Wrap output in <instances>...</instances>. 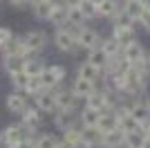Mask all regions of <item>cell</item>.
I'll return each instance as SVG.
<instances>
[{
	"label": "cell",
	"instance_id": "cell-23",
	"mask_svg": "<svg viewBox=\"0 0 150 148\" xmlns=\"http://www.w3.org/2000/svg\"><path fill=\"white\" fill-rule=\"evenodd\" d=\"M88 63H92V65H96V68H105V63H108V54L103 52V47H92L88 49Z\"/></svg>",
	"mask_w": 150,
	"mask_h": 148
},
{
	"label": "cell",
	"instance_id": "cell-20",
	"mask_svg": "<svg viewBox=\"0 0 150 148\" xmlns=\"http://www.w3.org/2000/svg\"><path fill=\"white\" fill-rule=\"evenodd\" d=\"M45 70V61L38 58V54H29L25 58V74L27 76H38Z\"/></svg>",
	"mask_w": 150,
	"mask_h": 148
},
{
	"label": "cell",
	"instance_id": "cell-25",
	"mask_svg": "<svg viewBox=\"0 0 150 148\" xmlns=\"http://www.w3.org/2000/svg\"><path fill=\"white\" fill-rule=\"evenodd\" d=\"M144 5L146 2H139V0H125V7H121L132 20H139L141 14H144Z\"/></svg>",
	"mask_w": 150,
	"mask_h": 148
},
{
	"label": "cell",
	"instance_id": "cell-38",
	"mask_svg": "<svg viewBox=\"0 0 150 148\" xmlns=\"http://www.w3.org/2000/svg\"><path fill=\"white\" fill-rule=\"evenodd\" d=\"M13 7H18V9H23V7H27L29 5V0H9Z\"/></svg>",
	"mask_w": 150,
	"mask_h": 148
},
{
	"label": "cell",
	"instance_id": "cell-6",
	"mask_svg": "<svg viewBox=\"0 0 150 148\" xmlns=\"http://www.w3.org/2000/svg\"><path fill=\"white\" fill-rule=\"evenodd\" d=\"M34 105H36L43 115H52V112L56 110V97H54L52 90H43V92H38L36 97H34Z\"/></svg>",
	"mask_w": 150,
	"mask_h": 148
},
{
	"label": "cell",
	"instance_id": "cell-16",
	"mask_svg": "<svg viewBox=\"0 0 150 148\" xmlns=\"http://www.w3.org/2000/svg\"><path fill=\"white\" fill-rule=\"evenodd\" d=\"M123 142H125V132L121 128H114V130H110V132H103V139H101L103 146H110V148L123 146Z\"/></svg>",
	"mask_w": 150,
	"mask_h": 148
},
{
	"label": "cell",
	"instance_id": "cell-42",
	"mask_svg": "<svg viewBox=\"0 0 150 148\" xmlns=\"http://www.w3.org/2000/svg\"><path fill=\"white\" fill-rule=\"evenodd\" d=\"M31 2H38V0H29V5H31Z\"/></svg>",
	"mask_w": 150,
	"mask_h": 148
},
{
	"label": "cell",
	"instance_id": "cell-13",
	"mask_svg": "<svg viewBox=\"0 0 150 148\" xmlns=\"http://www.w3.org/2000/svg\"><path fill=\"white\" fill-rule=\"evenodd\" d=\"M69 90H72V94H74L76 99H85V97H90V94L96 90V83H92V81H88V79H83V76H76Z\"/></svg>",
	"mask_w": 150,
	"mask_h": 148
},
{
	"label": "cell",
	"instance_id": "cell-44",
	"mask_svg": "<svg viewBox=\"0 0 150 148\" xmlns=\"http://www.w3.org/2000/svg\"><path fill=\"white\" fill-rule=\"evenodd\" d=\"M148 108H150V101H148Z\"/></svg>",
	"mask_w": 150,
	"mask_h": 148
},
{
	"label": "cell",
	"instance_id": "cell-14",
	"mask_svg": "<svg viewBox=\"0 0 150 148\" xmlns=\"http://www.w3.org/2000/svg\"><path fill=\"white\" fill-rule=\"evenodd\" d=\"M2 70H5L9 76L16 72H25V56L11 54V56H2Z\"/></svg>",
	"mask_w": 150,
	"mask_h": 148
},
{
	"label": "cell",
	"instance_id": "cell-5",
	"mask_svg": "<svg viewBox=\"0 0 150 148\" xmlns=\"http://www.w3.org/2000/svg\"><path fill=\"white\" fill-rule=\"evenodd\" d=\"M5 105H7V110L11 112V115H20V112H23L27 105H29V97H27L25 92H18V90H13V92L7 94Z\"/></svg>",
	"mask_w": 150,
	"mask_h": 148
},
{
	"label": "cell",
	"instance_id": "cell-19",
	"mask_svg": "<svg viewBox=\"0 0 150 148\" xmlns=\"http://www.w3.org/2000/svg\"><path fill=\"white\" fill-rule=\"evenodd\" d=\"M112 36L117 38V43L123 47V45H128L130 41H134V31H132V25H114V31Z\"/></svg>",
	"mask_w": 150,
	"mask_h": 148
},
{
	"label": "cell",
	"instance_id": "cell-33",
	"mask_svg": "<svg viewBox=\"0 0 150 148\" xmlns=\"http://www.w3.org/2000/svg\"><path fill=\"white\" fill-rule=\"evenodd\" d=\"M101 47H103V52H105L108 56H114V54H119V52H121V45L117 43V38H114V36L101 41Z\"/></svg>",
	"mask_w": 150,
	"mask_h": 148
},
{
	"label": "cell",
	"instance_id": "cell-1",
	"mask_svg": "<svg viewBox=\"0 0 150 148\" xmlns=\"http://www.w3.org/2000/svg\"><path fill=\"white\" fill-rule=\"evenodd\" d=\"M0 144H2V148H18L20 144L25 142V139H29L31 135H34V130H29L27 126H23V123H11V126H7L5 130H0Z\"/></svg>",
	"mask_w": 150,
	"mask_h": 148
},
{
	"label": "cell",
	"instance_id": "cell-28",
	"mask_svg": "<svg viewBox=\"0 0 150 148\" xmlns=\"http://www.w3.org/2000/svg\"><path fill=\"white\" fill-rule=\"evenodd\" d=\"M144 142H146V135H141L139 130H132V132H125L123 146H128V148H144Z\"/></svg>",
	"mask_w": 150,
	"mask_h": 148
},
{
	"label": "cell",
	"instance_id": "cell-35",
	"mask_svg": "<svg viewBox=\"0 0 150 148\" xmlns=\"http://www.w3.org/2000/svg\"><path fill=\"white\" fill-rule=\"evenodd\" d=\"M79 9H81V14L85 16V20L96 16V5H92L90 0H81V2H79Z\"/></svg>",
	"mask_w": 150,
	"mask_h": 148
},
{
	"label": "cell",
	"instance_id": "cell-8",
	"mask_svg": "<svg viewBox=\"0 0 150 148\" xmlns=\"http://www.w3.org/2000/svg\"><path fill=\"white\" fill-rule=\"evenodd\" d=\"M101 139H103V132L96 126H83L81 128V146H85V148L101 146Z\"/></svg>",
	"mask_w": 150,
	"mask_h": 148
},
{
	"label": "cell",
	"instance_id": "cell-43",
	"mask_svg": "<svg viewBox=\"0 0 150 148\" xmlns=\"http://www.w3.org/2000/svg\"><path fill=\"white\" fill-rule=\"evenodd\" d=\"M139 2H148V0H139Z\"/></svg>",
	"mask_w": 150,
	"mask_h": 148
},
{
	"label": "cell",
	"instance_id": "cell-41",
	"mask_svg": "<svg viewBox=\"0 0 150 148\" xmlns=\"http://www.w3.org/2000/svg\"><path fill=\"white\" fill-rule=\"evenodd\" d=\"M90 2H92V5H101V2H103V0H90Z\"/></svg>",
	"mask_w": 150,
	"mask_h": 148
},
{
	"label": "cell",
	"instance_id": "cell-30",
	"mask_svg": "<svg viewBox=\"0 0 150 148\" xmlns=\"http://www.w3.org/2000/svg\"><path fill=\"white\" fill-rule=\"evenodd\" d=\"M67 25H72V27H83V25H85V16L81 14L79 7H69V11H67Z\"/></svg>",
	"mask_w": 150,
	"mask_h": 148
},
{
	"label": "cell",
	"instance_id": "cell-7",
	"mask_svg": "<svg viewBox=\"0 0 150 148\" xmlns=\"http://www.w3.org/2000/svg\"><path fill=\"white\" fill-rule=\"evenodd\" d=\"M76 119H79L76 110H54V128L63 132V130L76 126Z\"/></svg>",
	"mask_w": 150,
	"mask_h": 148
},
{
	"label": "cell",
	"instance_id": "cell-4",
	"mask_svg": "<svg viewBox=\"0 0 150 148\" xmlns=\"http://www.w3.org/2000/svg\"><path fill=\"white\" fill-rule=\"evenodd\" d=\"M76 45L81 49H92V47H99L101 45V36L96 29H90V27H85L83 25L81 29L76 31Z\"/></svg>",
	"mask_w": 150,
	"mask_h": 148
},
{
	"label": "cell",
	"instance_id": "cell-46",
	"mask_svg": "<svg viewBox=\"0 0 150 148\" xmlns=\"http://www.w3.org/2000/svg\"><path fill=\"white\" fill-rule=\"evenodd\" d=\"M0 137H2V135H0Z\"/></svg>",
	"mask_w": 150,
	"mask_h": 148
},
{
	"label": "cell",
	"instance_id": "cell-31",
	"mask_svg": "<svg viewBox=\"0 0 150 148\" xmlns=\"http://www.w3.org/2000/svg\"><path fill=\"white\" fill-rule=\"evenodd\" d=\"M61 139H63V142H67V144H72V146H81V130L76 128V126H72V128L63 130Z\"/></svg>",
	"mask_w": 150,
	"mask_h": 148
},
{
	"label": "cell",
	"instance_id": "cell-21",
	"mask_svg": "<svg viewBox=\"0 0 150 148\" xmlns=\"http://www.w3.org/2000/svg\"><path fill=\"white\" fill-rule=\"evenodd\" d=\"M79 76H83V79H88V81H92V83H96V81L103 76V70L85 61V63H81V68H79Z\"/></svg>",
	"mask_w": 150,
	"mask_h": 148
},
{
	"label": "cell",
	"instance_id": "cell-11",
	"mask_svg": "<svg viewBox=\"0 0 150 148\" xmlns=\"http://www.w3.org/2000/svg\"><path fill=\"white\" fill-rule=\"evenodd\" d=\"M121 54H123V58L130 63V65H134V63H141V61H144L146 52H144V47H141L137 41H130L128 45L121 47Z\"/></svg>",
	"mask_w": 150,
	"mask_h": 148
},
{
	"label": "cell",
	"instance_id": "cell-29",
	"mask_svg": "<svg viewBox=\"0 0 150 148\" xmlns=\"http://www.w3.org/2000/svg\"><path fill=\"white\" fill-rule=\"evenodd\" d=\"M43 81H40V74L38 76H29V81H27V88H25V94L27 97H36L38 92H43Z\"/></svg>",
	"mask_w": 150,
	"mask_h": 148
},
{
	"label": "cell",
	"instance_id": "cell-15",
	"mask_svg": "<svg viewBox=\"0 0 150 148\" xmlns=\"http://www.w3.org/2000/svg\"><path fill=\"white\" fill-rule=\"evenodd\" d=\"M96 128H99L101 132H110V130L119 128V117H117V112H114V110L101 112L99 121H96Z\"/></svg>",
	"mask_w": 150,
	"mask_h": 148
},
{
	"label": "cell",
	"instance_id": "cell-3",
	"mask_svg": "<svg viewBox=\"0 0 150 148\" xmlns=\"http://www.w3.org/2000/svg\"><path fill=\"white\" fill-rule=\"evenodd\" d=\"M23 43H25L29 54H40V52L50 45V36H47V31H43V29H31L23 36Z\"/></svg>",
	"mask_w": 150,
	"mask_h": 148
},
{
	"label": "cell",
	"instance_id": "cell-18",
	"mask_svg": "<svg viewBox=\"0 0 150 148\" xmlns=\"http://www.w3.org/2000/svg\"><path fill=\"white\" fill-rule=\"evenodd\" d=\"M54 2H56V0H38V2H31L34 16H36L38 20H50L52 9H54Z\"/></svg>",
	"mask_w": 150,
	"mask_h": 148
},
{
	"label": "cell",
	"instance_id": "cell-22",
	"mask_svg": "<svg viewBox=\"0 0 150 148\" xmlns=\"http://www.w3.org/2000/svg\"><path fill=\"white\" fill-rule=\"evenodd\" d=\"M61 137L54 135V132H43V135L34 137V148H56Z\"/></svg>",
	"mask_w": 150,
	"mask_h": 148
},
{
	"label": "cell",
	"instance_id": "cell-34",
	"mask_svg": "<svg viewBox=\"0 0 150 148\" xmlns=\"http://www.w3.org/2000/svg\"><path fill=\"white\" fill-rule=\"evenodd\" d=\"M45 68L52 72V76L61 83V81H65V76H67V70H65V65H58V63H52V65H45Z\"/></svg>",
	"mask_w": 150,
	"mask_h": 148
},
{
	"label": "cell",
	"instance_id": "cell-17",
	"mask_svg": "<svg viewBox=\"0 0 150 148\" xmlns=\"http://www.w3.org/2000/svg\"><path fill=\"white\" fill-rule=\"evenodd\" d=\"M67 11H69V7H65L63 2H54L50 23L54 25V27H63V25H67Z\"/></svg>",
	"mask_w": 150,
	"mask_h": 148
},
{
	"label": "cell",
	"instance_id": "cell-27",
	"mask_svg": "<svg viewBox=\"0 0 150 148\" xmlns=\"http://www.w3.org/2000/svg\"><path fill=\"white\" fill-rule=\"evenodd\" d=\"M99 117H101V112L94 110V108H88V105H85V108L81 110V115H79V119H81L83 126H96Z\"/></svg>",
	"mask_w": 150,
	"mask_h": 148
},
{
	"label": "cell",
	"instance_id": "cell-32",
	"mask_svg": "<svg viewBox=\"0 0 150 148\" xmlns=\"http://www.w3.org/2000/svg\"><path fill=\"white\" fill-rule=\"evenodd\" d=\"M9 79H11V88H13V90H18V92H25L27 81H29V76H27L25 72H16V74H11Z\"/></svg>",
	"mask_w": 150,
	"mask_h": 148
},
{
	"label": "cell",
	"instance_id": "cell-39",
	"mask_svg": "<svg viewBox=\"0 0 150 148\" xmlns=\"http://www.w3.org/2000/svg\"><path fill=\"white\" fill-rule=\"evenodd\" d=\"M63 5L65 7H79V2H81V0H61Z\"/></svg>",
	"mask_w": 150,
	"mask_h": 148
},
{
	"label": "cell",
	"instance_id": "cell-26",
	"mask_svg": "<svg viewBox=\"0 0 150 148\" xmlns=\"http://www.w3.org/2000/svg\"><path fill=\"white\" fill-rule=\"evenodd\" d=\"M128 112L132 115V119L134 121H146V119H150V108L148 105H144V103H134V105H130L128 108Z\"/></svg>",
	"mask_w": 150,
	"mask_h": 148
},
{
	"label": "cell",
	"instance_id": "cell-37",
	"mask_svg": "<svg viewBox=\"0 0 150 148\" xmlns=\"http://www.w3.org/2000/svg\"><path fill=\"white\" fill-rule=\"evenodd\" d=\"M13 36H16V34H13L9 27H0V45H5L7 41H11Z\"/></svg>",
	"mask_w": 150,
	"mask_h": 148
},
{
	"label": "cell",
	"instance_id": "cell-45",
	"mask_svg": "<svg viewBox=\"0 0 150 148\" xmlns=\"http://www.w3.org/2000/svg\"><path fill=\"white\" fill-rule=\"evenodd\" d=\"M0 2H2V0H0Z\"/></svg>",
	"mask_w": 150,
	"mask_h": 148
},
{
	"label": "cell",
	"instance_id": "cell-10",
	"mask_svg": "<svg viewBox=\"0 0 150 148\" xmlns=\"http://www.w3.org/2000/svg\"><path fill=\"white\" fill-rule=\"evenodd\" d=\"M0 54L2 56H11V54H18V56H29V52H27L25 43H23V36H13L11 41H7L5 45H0Z\"/></svg>",
	"mask_w": 150,
	"mask_h": 148
},
{
	"label": "cell",
	"instance_id": "cell-9",
	"mask_svg": "<svg viewBox=\"0 0 150 148\" xmlns=\"http://www.w3.org/2000/svg\"><path fill=\"white\" fill-rule=\"evenodd\" d=\"M40 115H43V112L38 110L36 105H27L25 110L20 112V123H23V126H27L29 130H34V132H36V128L40 126V121H43V117H40Z\"/></svg>",
	"mask_w": 150,
	"mask_h": 148
},
{
	"label": "cell",
	"instance_id": "cell-36",
	"mask_svg": "<svg viewBox=\"0 0 150 148\" xmlns=\"http://www.w3.org/2000/svg\"><path fill=\"white\" fill-rule=\"evenodd\" d=\"M112 18H114V25H132V23H134V20H132L130 16L123 11V9H119V11L114 14Z\"/></svg>",
	"mask_w": 150,
	"mask_h": 148
},
{
	"label": "cell",
	"instance_id": "cell-24",
	"mask_svg": "<svg viewBox=\"0 0 150 148\" xmlns=\"http://www.w3.org/2000/svg\"><path fill=\"white\" fill-rule=\"evenodd\" d=\"M121 7L117 5V0H103L101 5H96V16H103V18H112L114 14L119 11Z\"/></svg>",
	"mask_w": 150,
	"mask_h": 148
},
{
	"label": "cell",
	"instance_id": "cell-2",
	"mask_svg": "<svg viewBox=\"0 0 150 148\" xmlns=\"http://www.w3.org/2000/svg\"><path fill=\"white\" fill-rule=\"evenodd\" d=\"M81 27H72V25H63V27H56L54 31V45L56 49L65 52V54H74L79 45H76V31Z\"/></svg>",
	"mask_w": 150,
	"mask_h": 148
},
{
	"label": "cell",
	"instance_id": "cell-40",
	"mask_svg": "<svg viewBox=\"0 0 150 148\" xmlns=\"http://www.w3.org/2000/svg\"><path fill=\"white\" fill-rule=\"evenodd\" d=\"M56 148H79V146H72V144H67V142H63V139H61Z\"/></svg>",
	"mask_w": 150,
	"mask_h": 148
},
{
	"label": "cell",
	"instance_id": "cell-12",
	"mask_svg": "<svg viewBox=\"0 0 150 148\" xmlns=\"http://www.w3.org/2000/svg\"><path fill=\"white\" fill-rule=\"evenodd\" d=\"M56 97V110H76V105H79V99L72 94V90H58L54 92Z\"/></svg>",
	"mask_w": 150,
	"mask_h": 148
}]
</instances>
